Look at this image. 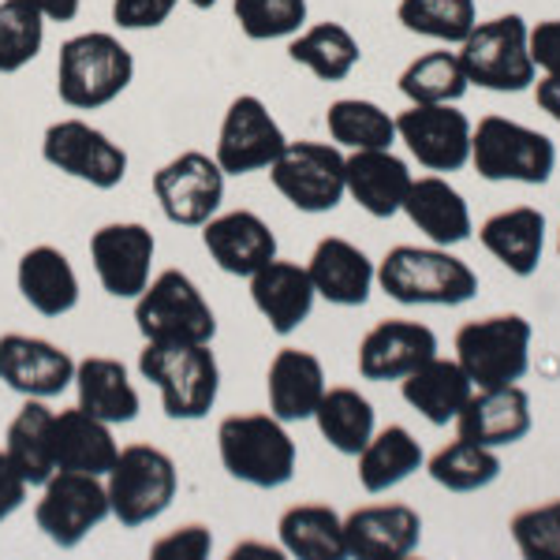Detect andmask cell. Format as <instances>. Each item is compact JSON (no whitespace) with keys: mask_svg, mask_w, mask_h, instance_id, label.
<instances>
[{"mask_svg":"<svg viewBox=\"0 0 560 560\" xmlns=\"http://www.w3.org/2000/svg\"><path fill=\"white\" fill-rule=\"evenodd\" d=\"M422 541V516L411 504H366L345 516V549L359 560H404Z\"/></svg>","mask_w":560,"mask_h":560,"instance_id":"20","label":"cell"},{"mask_svg":"<svg viewBox=\"0 0 560 560\" xmlns=\"http://www.w3.org/2000/svg\"><path fill=\"white\" fill-rule=\"evenodd\" d=\"M527 42H530V60H535V68L546 71V75H560V20H546V23L530 26Z\"/></svg>","mask_w":560,"mask_h":560,"instance_id":"46","label":"cell"},{"mask_svg":"<svg viewBox=\"0 0 560 560\" xmlns=\"http://www.w3.org/2000/svg\"><path fill=\"white\" fill-rule=\"evenodd\" d=\"M202 247L210 250L217 269L229 277H250L277 258V236L258 213L229 210L213 213L202 224Z\"/></svg>","mask_w":560,"mask_h":560,"instance_id":"21","label":"cell"},{"mask_svg":"<svg viewBox=\"0 0 560 560\" xmlns=\"http://www.w3.org/2000/svg\"><path fill=\"white\" fill-rule=\"evenodd\" d=\"M49 422H52V408L45 400H26L15 419L8 422L4 433V456L12 459V467L23 475V482L31 490H42L52 475H57V464H52L49 453Z\"/></svg>","mask_w":560,"mask_h":560,"instance_id":"36","label":"cell"},{"mask_svg":"<svg viewBox=\"0 0 560 560\" xmlns=\"http://www.w3.org/2000/svg\"><path fill=\"white\" fill-rule=\"evenodd\" d=\"M34 8L45 15V23H71L83 8V0H31Z\"/></svg>","mask_w":560,"mask_h":560,"instance_id":"48","label":"cell"},{"mask_svg":"<svg viewBox=\"0 0 560 560\" xmlns=\"http://www.w3.org/2000/svg\"><path fill=\"white\" fill-rule=\"evenodd\" d=\"M355 459H359V486H363L366 493L396 490V486L408 482L415 471L427 467L422 445L411 438L408 427L374 430V438L366 441V448Z\"/></svg>","mask_w":560,"mask_h":560,"instance_id":"32","label":"cell"},{"mask_svg":"<svg viewBox=\"0 0 560 560\" xmlns=\"http://www.w3.org/2000/svg\"><path fill=\"white\" fill-rule=\"evenodd\" d=\"M0 382L23 400H52L75 385V359L45 337L4 332L0 337Z\"/></svg>","mask_w":560,"mask_h":560,"instance_id":"17","label":"cell"},{"mask_svg":"<svg viewBox=\"0 0 560 560\" xmlns=\"http://www.w3.org/2000/svg\"><path fill=\"white\" fill-rule=\"evenodd\" d=\"M224 168L202 150H184L153 173L150 187L168 224L179 229H202L224 202Z\"/></svg>","mask_w":560,"mask_h":560,"instance_id":"13","label":"cell"},{"mask_svg":"<svg viewBox=\"0 0 560 560\" xmlns=\"http://www.w3.org/2000/svg\"><path fill=\"white\" fill-rule=\"evenodd\" d=\"M158 240L139 221H113L90 236V261H94L97 284L113 300H135L150 284Z\"/></svg>","mask_w":560,"mask_h":560,"instance_id":"16","label":"cell"},{"mask_svg":"<svg viewBox=\"0 0 560 560\" xmlns=\"http://www.w3.org/2000/svg\"><path fill=\"white\" fill-rule=\"evenodd\" d=\"M512 541L527 560H560V501H546L516 512Z\"/></svg>","mask_w":560,"mask_h":560,"instance_id":"43","label":"cell"},{"mask_svg":"<svg viewBox=\"0 0 560 560\" xmlns=\"http://www.w3.org/2000/svg\"><path fill=\"white\" fill-rule=\"evenodd\" d=\"M247 553H261V557H280L284 549H269V546H258V541H247V546H236L232 549V557H247Z\"/></svg>","mask_w":560,"mask_h":560,"instance_id":"50","label":"cell"},{"mask_svg":"<svg viewBox=\"0 0 560 560\" xmlns=\"http://www.w3.org/2000/svg\"><path fill=\"white\" fill-rule=\"evenodd\" d=\"M377 288L404 306H464L478 295V273L448 247H393L377 261Z\"/></svg>","mask_w":560,"mask_h":560,"instance_id":"2","label":"cell"},{"mask_svg":"<svg viewBox=\"0 0 560 560\" xmlns=\"http://www.w3.org/2000/svg\"><path fill=\"white\" fill-rule=\"evenodd\" d=\"M314 427L340 456H359L377 430L374 404L351 385H329L314 411Z\"/></svg>","mask_w":560,"mask_h":560,"instance_id":"35","label":"cell"},{"mask_svg":"<svg viewBox=\"0 0 560 560\" xmlns=\"http://www.w3.org/2000/svg\"><path fill=\"white\" fill-rule=\"evenodd\" d=\"M213 553V530L206 523H184L168 530L150 546V557L158 560H206Z\"/></svg>","mask_w":560,"mask_h":560,"instance_id":"44","label":"cell"},{"mask_svg":"<svg viewBox=\"0 0 560 560\" xmlns=\"http://www.w3.org/2000/svg\"><path fill=\"white\" fill-rule=\"evenodd\" d=\"M135 79V57L116 34L86 31L60 45L57 94L75 113L113 105Z\"/></svg>","mask_w":560,"mask_h":560,"instance_id":"4","label":"cell"},{"mask_svg":"<svg viewBox=\"0 0 560 560\" xmlns=\"http://www.w3.org/2000/svg\"><path fill=\"white\" fill-rule=\"evenodd\" d=\"M15 288H20L23 303L42 318H65L79 306V273L60 247L38 243L20 258L15 266Z\"/></svg>","mask_w":560,"mask_h":560,"instance_id":"28","label":"cell"},{"mask_svg":"<svg viewBox=\"0 0 560 560\" xmlns=\"http://www.w3.org/2000/svg\"><path fill=\"white\" fill-rule=\"evenodd\" d=\"M467 90H471V83H467V71L459 65V52L448 49L422 52L400 71V94L411 105H456Z\"/></svg>","mask_w":560,"mask_h":560,"instance_id":"38","label":"cell"},{"mask_svg":"<svg viewBox=\"0 0 560 560\" xmlns=\"http://www.w3.org/2000/svg\"><path fill=\"white\" fill-rule=\"evenodd\" d=\"M557 250H560V240H557Z\"/></svg>","mask_w":560,"mask_h":560,"instance_id":"52","label":"cell"},{"mask_svg":"<svg viewBox=\"0 0 560 560\" xmlns=\"http://www.w3.org/2000/svg\"><path fill=\"white\" fill-rule=\"evenodd\" d=\"M411 168L393 150H355L345 158V191L363 213L388 221L404 210L411 191Z\"/></svg>","mask_w":560,"mask_h":560,"instance_id":"24","label":"cell"},{"mask_svg":"<svg viewBox=\"0 0 560 560\" xmlns=\"http://www.w3.org/2000/svg\"><path fill=\"white\" fill-rule=\"evenodd\" d=\"M280 549L300 560H340L345 549V516L329 504H295L277 523Z\"/></svg>","mask_w":560,"mask_h":560,"instance_id":"33","label":"cell"},{"mask_svg":"<svg viewBox=\"0 0 560 560\" xmlns=\"http://www.w3.org/2000/svg\"><path fill=\"white\" fill-rule=\"evenodd\" d=\"M400 393L408 408L419 411L430 427H448L464 411V404L471 400L475 385L456 359L433 355L419 370H411L408 377H400Z\"/></svg>","mask_w":560,"mask_h":560,"instance_id":"31","label":"cell"},{"mask_svg":"<svg viewBox=\"0 0 560 560\" xmlns=\"http://www.w3.org/2000/svg\"><path fill=\"white\" fill-rule=\"evenodd\" d=\"M191 8H198V12H210V8H217L221 0H187Z\"/></svg>","mask_w":560,"mask_h":560,"instance_id":"51","label":"cell"},{"mask_svg":"<svg viewBox=\"0 0 560 560\" xmlns=\"http://www.w3.org/2000/svg\"><path fill=\"white\" fill-rule=\"evenodd\" d=\"M49 453H52L57 471H79V475L105 478L108 467H113L116 456H120V445H116L108 422L94 419V415L75 404V408L52 411Z\"/></svg>","mask_w":560,"mask_h":560,"instance_id":"23","label":"cell"},{"mask_svg":"<svg viewBox=\"0 0 560 560\" xmlns=\"http://www.w3.org/2000/svg\"><path fill=\"white\" fill-rule=\"evenodd\" d=\"M471 165L490 184H527L541 187L553 179L557 147L549 135L509 116H482L471 131Z\"/></svg>","mask_w":560,"mask_h":560,"instance_id":"6","label":"cell"},{"mask_svg":"<svg viewBox=\"0 0 560 560\" xmlns=\"http://www.w3.org/2000/svg\"><path fill=\"white\" fill-rule=\"evenodd\" d=\"M105 520H113V509H108L105 478L97 475L57 471L42 486L34 504V523L57 549L83 546Z\"/></svg>","mask_w":560,"mask_h":560,"instance_id":"12","label":"cell"},{"mask_svg":"<svg viewBox=\"0 0 560 560\" xmlns=\"http://www.w3.org/2000/svg\"><path fill=\"white\" fill-rule=\"evenodd\" d=\"M471 120L456 105H408L396 116V142L438 176L471 165Z\"/></svg>","mask_w":560,"mask_h":560,"instance_id":"15","label":"cell"},{"mask_svg":"<svg viewBox=\"0 0 560 560\" xmlns=\"http://www.w3.org/2000/svg\"><path fill=\"white\" fill-rule=\"evenodd\" d=\"M535 430V415H530V396L520 385L501 388H475L464 411L456 415V433L464 441L486 448H509L520 445L527 433Z\"/></svg>","mask_w":560,"mask_h":560,"instance_id":"19","label":"cell"},{"mask_svg":"<svg viewBox=\"0 0 560 560\" xmlns=\"http://www.w3.org/2000/svg\"><path fill=\"white\" fill-rule=\"evenodd\" d=\"M75 393H79V408L90 411L94 419L108 422V427L135 422L142 411L139 388H135L128 366H124L120 359H108V355L79 359Z\"/></svg>","mask_w":560,"mask_h":560,"instance_id":"29","label":"cell"},{"mask_svg":"<svg viewBox=\"0 0 560 560\" xmlns=\"http://www.w3.org/2000/svg\"><path fill=\"white\" fill-rule=\"evenodd\" d=\"M42 161L94 191H113L128 179V150L113 142L102 128L68 116L49 124L42 135Z\"/></svg>","mask_w":560,"mask_h":560,"instance_id":"10","label":"cell"},{"mask_svg":"<svg viewBox=\"0 0 560 560\" xmlns=\"http://www.w3.org/2000/svg\"><path fill=\"white\" fill-rule=\"evenodd\" d=\"M217 456L229 478L255 490H280L295 478V441L288 433V422H280L269 411L229 415L217 427Z\"/></svg>","mask_w":560,"mask_h":560,"instance_id":"1","label":"cell"},{"mask_svg":"<svg viewBox=\"0 0 560 560\" xmlns=\"http://www.w3.org/2000/svg\"><path fill=\"white\" fill-rule=\"evenodd\" d=\"M108 509L120 527H147L161 520L176 501L179 471L173 456L158 445H128L120 448L116 464L105 475Z\"/></svg>","mask_w":560,"mask_h":560,"instance_id":"7","label":"cell"},{"mask_svg":"<svg viewBox=\"0 0 560 560\" xmlns=\"http://www.w3.org/2000/svg\"><path fill=\"white\" fill-rule=\"evenodd\" d=\"M288 147V135L280 131L269 105L255 94L232 97V105L224 108L221 131H217L213 158L224 168V176H250L269 168L280 158V150Z\"/></svg>","mask_w":560,"mask_h":560,"instance_id":"14","label":"cell"},{"mask_svg":"<svg viewBox=\"0 0 560 560\" xmlns=\"http://www.w3.org/2000/svg\"><path fill=\"white\" fill-rule=\"evenodd\" d=\"M427 471L448 493H478L501 478V456H497V448L456 438L453 445L438 448L427 459Z\"/></svg>","mask_w":560,"mask_h":560,"instance_id":"39","label":"cell"},{"mask_svg":"<svg viewBox=\"0 0 560 560\" xmlns=\"http://www.w3.org/2000/svg\"><path fill=\"white\" fill-rule=\"evenodd\" d=\"M26 490H31V486L23 482V475L15 471L12 459H8V456H4V448H0V523L12 520L15 512L23 509Z\"/></svg>","mask_w":560,"mask_h":560,"instance_id":"47","label":"cell"},{"mask_svg":"<svg viewBox=\"0 0 560 560\" xmlns=\"http://www.w3.org/2000/svg\"><path fill=\"white\" fill-rule=\"evenodd\" d=\"M438 355V332L422 322L388 318L359 340V374L366 382H400Z\"/></svg>","mask_w":560,"mask_h":560,"instance_id":"18","label":"cell"},{"mask_svg":"<svg viewBox=\"0 0 560 560\" xmlns=\"http://www.w3.org/2000/svg\"><path fill=\"white\" fill-rule=\"evenodd\" d=\"M530 26L523 15H497L490 23H475V31L459 42V65L467 83L493 90V94H520L535 86V60H530Z\"/></svg>","mask_w":560,"mask_h":560,"instance_id":"9","label":"cell"},{"mask_svg":"<svg viewBox=\"0 0 560 560\" xmlns=\"http://www.w3.org/2000/svg\"><path fill=\"white\" fill-rule=\"evenodd\" d=\"M247 280H250V303H255V311L266 318V325L277 337H292L311 318L318 292H314L311 273H306V266H300V261L273 258Z\"/></svg>","mask_w":560,"mask_h":560,"instance_id":"22","label":"cell"},{"mask_svg":"<svg viewBox=\"0 0 560 560\" xmlns=\"http://www.w3.org/2000/svg\"><path fill=\"white\" fill-rule=\"evenodd\" d=\"M139 374L161 393V408L173 422H198L221 396V363L210 345H158L139 351Z\"/></svg>","mask_w":560,"mask_h":560,"instance_id":"3","label":"cell"},{"mask_svg":"<svg viewBox=\"0 0 560 560\" xmlns=\"http://www.w3.org/2000/svg\"><path fill=\"white\" fill-rule=\"evenodd\" d=\"M400 213H408V221L433 243V247H459V243H467L475 232L467 198L438 173L411 179V191L404 198Z\"/></svg>","mask_w":560,"mask_h":560,"instance_id":"26","label":"cell"},{"mask_svg":"<svg viewBox=\"0 0 560 560\" xmlns=\"http://www.w3.org/2000/svg\"><path fill=\"white\" fill-rule=\"evenodd\" d=\"M325 388H329V382H325V366L314 351L280 348L266 370L269 415H277L280 422L314 419Z\"/></svg>","mask_w":560,"mask_h":560,"instance_id":"27","label":"cell"},{"mask_svg":"<svg viewBox=\"0 0 560 560\" xmlns=\"http://www.w3.org/2000/svg\"><path fill=\"white\" fill-rule=\"evenodd\" d=\"M396 20H400L404 31L419 34V38L459 45L475 31L478 4L475 0H400Z\"/></svg>","mask_w":560,"mask_h":560,"instance_id":"40","label":"cell"},{"mask_svg":"<svg viewBox=\"0 0 560 560\" xmlns=\"http://www.w3.org/2000/svg\"><path fill=\"white\" fill-rule=\"evenodd\" d=\"M45 15L31 0H0V75H15L38 60Z\"/></svg>","mask_w":560,"mask_h":560,"instance_id":"41","label":"cell"},{"mask_svg":"<svg viewBox=\"0 0 560 560\" xmlns=\"http://www.w3.org/2000/svg\"><path fill=\"white\" fill-rule=\"evenodd\" d=\"M288 57L322 83H345L363 60V49L345 23H314L288 42Z\"/></svg>","mask_w":560,"mask_h":560,"instance_id":"34","label":"cell"},{"mask_svg":"<svg viewBox=\"0 0 560 560\" xmlns=\"http://www.w3.org/2000/svg\"><path fill=\"white\" fill-rule=\"evenodd\" d=\"M232 12L250 42H280L303 31L311 8L306 0H236Z\"/></svg>","mask_w":560,"mask_h":560,"instance_id":"42","label":"cell"},{"mask_svg":"<svg viewBox=\"0 0 560 560\" xmlns=\"http://www.w3.org/2000/svg\"><path fill=\"white\" fill-rule=\"evenodd\" d=\"M135 329L142 340L158 345H213L217 314L206 303L202 288L179 269L150 277V284L135 295Z\"/></svg>","mask_w":560,"mask_h":560,"instance_id":"5","label":"cell"},{"mask_svg":"<svg viewBox=\"0 0 560 560\" xmlns=\"http://www.w3.org/2000/svg\"><path fill=\"white\" fill-rule=\"evenodd\" d=\"M530 322L523 314H490L459 325L456 363L475 388L520 385L530 370Z\"/></svg>","mask_w":560,"mask_h":560,"instance_id":"8","label":"cell"},{"mask_svg":"<svg viewBox=\"0 0 560 560\" xmlns=\"http://www.w3.org/2000/svg\"><path fill=\"white\" fill-rule=\"evenodd\" d=\"M478 240L512 277H535L546 255V213L535 206L501 210L478 229Z\"/></svg>","mask_w":560,"mask_h":560,"instance_id":"30","label":"cell"},{"mask_svg":"<svg viewBox=\"0 0 560 560\" xmlns=\"http://www.w3.org/2000/svg\"><path fill=\"white\" fill-rule=\"evenodd\" d=\"M179 0H113V23L120 31H158L168 23Z\"/></svg>","mask_w":560,"mask_h":560,"instance_id":"45","label":"cell"},{"mask_svg":"<svg viewBox=\"0 0 560 560\" xmlns=\"http://www.w3.org/2000/svg\"><path fill=\"white\" fill-rule=\"evenodd\" d=\"M535 97H538L541 113H549L560 124V75H541V83L535 86Z\"/></svg>","mask_w":560,"mask_h":560,"instance_id":"49","label":"cell"},{"mask_svg":"<svg viewBox=\"0 0 560 560\" xmlns=\"http://www.w3.org/2000/svg\"><path fill=\"white\" fill-rule=\"evenodd\" d=\"M325 128L332 147L355 150H393L396 142V116H388L377 102L366 97H337L325 108Z\"/></svg>","mask_w":560,"mask_h":560,"instance_id":"37","label":"cell"},{"mask_svg":"<svg viewBox=\"0 0 560 560\" xmlns=\"http://www.w3.org/2000/svg\"><path fill=\"white\" fill-rule=\"evenodd\" d=\"M306 273L318 300L332 306H363L377 284V266L366 258V250L340 236H325L314 247Z\"/></svg>","mask_w":560,"mask_h":560,"instance_id":"25","label":"cell"},{"mask_svg":"<svg viewBox=\"0 0 560 560\" xmlns=\"http://www.w3.org/2000/svg\"><path fill=\"white\" fill-rule=\"evenodd\" d=\"M277 195L300 213H332L345 202V153L332 142H288L269 165Z\"/></svg>","mask_w":560,"mask_h":560,"instance_id":"11","label":"cell"}]
</instances>
